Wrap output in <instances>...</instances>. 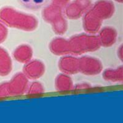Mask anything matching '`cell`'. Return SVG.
Instances as JSON below:
<instances>
[{
	"label": "cell",
	"mask_w": 123,
	"mask_h": 123,
	"mask_svg": "<svg viewBox=\"0 0 123 123\" xmlns=\"http://www.w3.org/2000/svg\"><path fill=\"white\" fill-rule=\"evenodd\" d=\"M20 4L30 10H38L44 7L50 0H18Z\"/></svg>",
	"instance_id": "obj_1"
},
{
	"label": "cell",
	"mask_w": 123,
	"mask_h": 123,
	"mask_svg": "<svg viewBox=\"0 0 123 123\" xmlns=\"http://www.w3.org/2000/svg\"><path fill=\"white\" fill-rule=\"evenodd\" d=\"M9 55L5 50L0 48V75L4 76L10 72L11 62Z\"/></svg>",
	"instance_id": "obj_2"
},
{
	"label": "cell",
	"mask_w": 123,
	"mask_h": 123,
	"mask_svg": "<svg viewBox=\"0 0 123 123\" xmlns=\"http://www.w3.org/2000/svg\"><path fill=\"white\" fill-rule=\"evenodd\" d=\"M7 35V30L4 25L0 23V43H1L6 39Z\"/></svg>",
	"instance_id": "obj_3"
}]
</instances>
